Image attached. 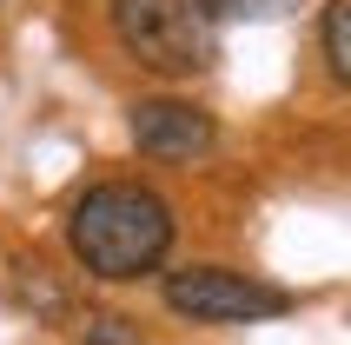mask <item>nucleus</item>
I'll return each instance as SVG.
<instances>
[{
    "instance_id": "f257e3e1",
    "label": "nucleus",
    "mask_w": 351,
    "mask_h": 345,
    "mask_svg": "<svg viewBox=\"0 0 351 345\" xmlns=\"http://www.w3.org/2000/svg\"><path fill=\"white\" fill-rule=\"evenodd\" d=\"M173 232H179L173 206L139 179L86 186L66 212V252L80 259L86 279H106V286H133V279L159 272L173 252Z\"/></svg>"
},
{
    "instance_id": "f03ea898",
    "label": "nucleus",
    "mask_w": 351,
    "mask_h": 345,
    "mask_svg": "<svg viewBox=\"0 0 351 345\" xmlns=\"http://www.w3.org/2000/svg\"><path fill=\"white\" fill-rule=\"evenodd\" d=\"M106 27L139 67L166 80H193L219 67V27L199 0H106Z\"/></svg>"
},
{
    "instance_id": "7ed1b4c3",
    "label": "nucleus",
    "mask_w": 351,
    "mask_h": 345,
    "mask_svg": "<svg viewBox=\"0 0 351 345\" xmlns=\"http://www.w3.org/2000/svg\"><path fill=\"white\" fill-rule=\"evenodd\" d=\"M159 299H166V312L193 319V326H252V319H278L298 306L285 286H265L232 266H179L159 279Z\"/></svg>"
},
{
    "instance_id": "20e7f679",
    "label": "nucleus",
    "mask_w": 351,
    "mask_h": 345,
    "mask_svg": "<svg viewBox=\"0 0 351 345\" xmlns=\"http://www.w3.org/2000/svg\"><path fill=\"white\" fill-rule=\"evenodd\" d=\"M126 126H133V146L146 159H199V153L219 146L213 113L193 107V100H173V93L133 100V107H126Z\"/></svg>"
},
{
    "instance_id": "39448f33",
    "label": "nucleus",
    "mask_w": 351,
    "mask_h": 345,
    "mask_svg": "<svg viewBox=\"0 0 351 345\" xmlns=\"http://www.w3.org/2000/svg\"><path fill=\"white\" fill-rule=\"evenodd\" d=\"M14 299L40 319H73V292L53 279V266H40V259H20L14 266Z\"/></svg>"
},
{
    "instance_id": "423d86ee",
    "label": "nucleus",
    "mask_w": 351,
    "mask_h": 345,
    "mask_svg": "<svg viewBox=\"0 0 351 345\" xmlns=\"http://www.w3.org/2000/svg\"><path fill=\"white\" fill-rule=\"evenodd\" d=\"M318 54H325V74L345 87L351 80V0H325L318 7Z\"/></svg>"
},
{
    "instance_id": "0eeeda50",
    "label": "nucleus",
    "mask_w": 351,
    "mask_h": 345,
    "mask_svg": "<svg viewBox=\"0 0 351 345\" xmlns=\"http://www.w3.org/2000/svg\"><path fill=\"white\" fill-rule=\"evenodd\" d=\"M66 326H73V339H80V345H139V326L126 319V312H106V306L73 312Z\"/></svg>"
},
{
    "instance_id": "6e6552de",
    "label": "nucleus",
    "mask_w": 351,
    "mask_h": 345,
    "mask_svg": "<svg viewBox=\"0 0 351 345\" xmlns=\"http://www.w3.org/2000/svg\"><path fill=\"white\" fill-rule=\"evenodd\" d=\"M199 7H206L213 27H226V20H285V14H298L305 0H199Z\"/></svg>"
}]
</instances>
